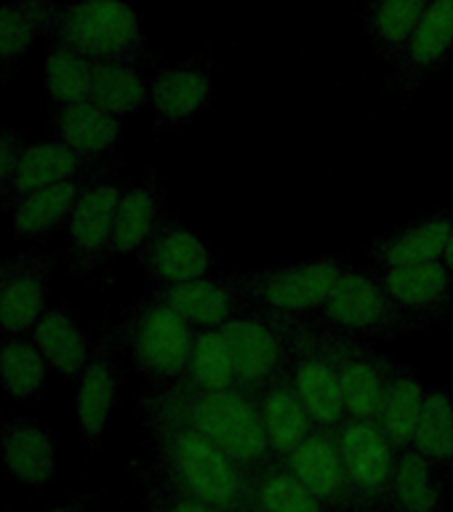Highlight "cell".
Listing matches in <instances>:
<instances>
[{
	"mask_svg": "<svg viewBox=\"0 0 453 512\" xmlns=\"http://www.w3.org/2000/svg\"><path fill=\"white\" fill-rule=\"evenodd\" d=\"M350 270V256L331 254L259 272H230L219 275V280L246 304L288 315H312Z\"/></svg>",
	"mask_w": 453,
	"mask_h": 512,
	"instance_id": "obj_3",
	"label": "cell"
},
{
	"mask_svg": "<svg viewBox=\"0 0 453 512\" xmlns=\"http://www.w3.org/2000/svg\"><path fill=\"white\" fill-rule=\"evenodd\" d=\"M296 315L264 310L246 304L243 310L224 323V334L232 347L238 387L248 395L264 384L291 371V331Z\"/></svg>",
	"mask_w": 453,
	"mask_h": 512,
	"instance_id": "obj_7",
	"label": "cell"
},
{
	"mask_svg": "<svg viewBox=\"0 0 453 512\" xmlns=\"http://www.w3.org/2000/svg\"><path fill=\"white\" fill-rule=\"evenodd\" d=\"M283 462L331 510L352 512L350 491H347V478H344V464L334 427H315Z\"/></svg>",
	"mask_w": 453,
	"mask_h": 512,
	"instance_id": "obj_15",
	"label": "cell"
},
{
	"mask_svg": "<svg viewBox=\"0 0 453 512\" xmlns=\"http://www.w3.org/2000/svg\"><path fill=\"white\" fill-rule=\"evenodd\" d=\"M32 342L46 358L48 366L56 368L70 382H78L91 358V347H88L83 328L78 326L75 315L64 307L46 310L40 315L38 323L32 326Z\"/></svg>",
	"mask_w": 453,
	"mask_h": 512,
	"instance_id": "obj_24",
	"label": "cell"
},
{
	"mask_svg": "<svg viewBox=\"0 0 453 512\" xmlns=\"http://www.w3.org/2000/svg\"><path fill=\"white\" fill-rule=\"evenodd\" d=\"M144 512H160V510H158V507H152V504L144 502Z\"/></svg>",
	"mask_w": 453,
	"mask_h": 512,
	"instance_id": "obj_43",
	"label": "cell"
},
{
	"mask_svg": "<svg viewBox=\"0 0 453 512\" xmlns=\"http://www.w3.org/2000/svg\"><path fill=\"white\" fill-rule=\"evenodd\" d=\"M78 395H75V414H78L80 435L88 446L96 448L102 443V435L110 422L112 403L118 392L120 374L112 363V342L110 336H102L99 344L91 350L83 374L78 382Z\"/></svg>",
	"mask_w": 453,
	"mask_h": 512,
	"instance_id": "obj_18",
	"label": "cell"
},
{
	"mask_svg": "<svg viewBox=\"0 0 453 512\" xmlns=\"http://www.w3.org/2000/svg\"><path fill=\"white\" fill-rule=\"evenodd\" d=\"M139 262L147 270L152 286H166L179 280L206 278L214 264L211 248L200 240V235L184 227L171 216H163L150 240L139 251Z\"/></svg>",
	"mask_w": 453,
	"mask_h": 512,
	"instance_id": "obj_12",
	"label": "cell"
},
{
	"mask_svg": "<svg viewBox=\"0 0 453 512\" xmlns=\"http://www.w3.org/2000/svg\"><path fill=\"white\" fill-rule=\"evenodd\" d=\"M150 99V83H144L136 62H94V83L88 102L115 118H128Z\"/></svg>",
	"mask_w": 453,
	"mask_h": 512,
	"instance_id": "obj_32",
	"label": "cell"
},
{
	"mask_svg": "<svg viewBox=\"0 0 453 512\" xmlns=\"http://www.w3.org/2000/svg\"><path fill=\"white\" fill-rule=\"evenodd\" d=\"M411 446L419 448L432 464H438L446 472V478L453 475V395L440 387L427 390L422 419L414 432Z\"/></svg>",
	"mask_w": 453,
	"mask_h": 512,
	"instance_id": "obj_35",
	"label": "cell"
},
{
	"mask_svg": "<svg viewBox=\"0 0 453 512\" xmlns=\"http://www.w3.org/2000/svg\"><path fill=\"white\" fill-rule=\"evenodd\" d=\"M22 152L24 144L19 142V136L0 131V190L11 187V182H14L16 166H19Z\"/></svg>",
	"mask_w": 453,
	"mask_h": 512,
	"instance_id": "obj_39",
	"label": "cell"
},
{
	"mask_svg": "<svg viewBox=\"0 0 453 512\" xmlns=\"http://www.w3.org/2000/svg\"><path fill=\"white\" fill-rule=\"evenodd\" d=\"M451 227L453 211L443 208V211L422 216V219L403 224L398 230L387 232L379 240H374L371 248H368V256H371L376 270L440 262L443 254H446Z\"/></svg>",
	"mask_w": 453,
	"mask_h": 512,
	"instance_id": "obj_16",
	"label": "cell"
},
{
	"mask_svg": "<svg viewBox=\"0 0 453 512\" xmlns=\"http://www.w3.org/2000/svg\"><path fill=\"white\" fill-rule=\"evenodd\" d=\"M120 195H123V190L115 182H107V179L88 184V187L80 190L78 203L72 208V216L67 224H70L72 246L86 259L88 267L107 259Z\"/></svg>",
	"mask_w": 453,
	"mask_h": 512,
	"instance_id": "obj_20",
	"label": "cell"
},
{
	"mask_svg": "<svg viewBox=\"0 0 453 512\" xmlns=\"http://www.w3.org/2000/svg\"><path fill=\"white\" fill-rule=\"evenodd\" d=\"M424 400H427V387L422 379L411 368L395 363L382 406H379V416H376V424L382 427L395 448L411 446L419 419H422Z\"/></svg>",
	"mask_w": 453,
	"mask_h": 512,
	"instance_id": "obj_29",
	"label": "cell"
},
{
	"mask_svg": "<svg viewBox=\"0 0 453 512\" xmlns=\"http://www.w3.org/2000/svg\"><path fill=\"white\" fill-rule=\"evenodd\" d=\"M376 272L416 331L453 320V272L443 259Z\"/></svg>",
	"mask_w": 453,
	"mask_h": 512,
	"instance_id": "obj_11",
	"label": "cell"
},
{
	"mask_svg": "<svg viewBox=\"0 0 453 512\" xmlns=\"http://www.w3.org/2000/svg\"><path fill=\"white\" fill-rule=\"evenodd\" d=\"M443 262H446V264H448V270L453 272V227H451V238H448L446 254H443Z\"/></svg>",
	"mask_w": 453,
	"mask_h": 512,
	"instance_id": "obj_40",
	"label": "cell"
},
{
	"mask_svg": "<svg viewBox=\"0 0 453 512\" xmlns=\"http://www.w3.org/2000/svg\"><path fill=\"white\" fill-rule=\"evenodd\" d=\"M214 78L206 64L182 62L163 70L150 83L152 123L158 128H176L187 123L208 102Z\"/></svg>",
	"mask_w": 453,
	"mask_h": 512,
	"instance_id": "obj_17",
	"label": "cell"
},
{
	"mask_svg": "<svg viewBox=\"0 0 453 512\" xmlns=\"http://www.w3.org/2000/svg\"><path fill=\"white\" fill-rule=\"evenodd\" d=\"M238 512H262V510H254V507H243V510H238Z\"/></svg>",
	"mask_w": 453,
	"mask_h": 512,
	"instance_id": "obj_44",
	"label": "cell"
},
{
	"mask_svg": "<svg viewBox=\"0 0 453 512\" xmlns=\"http://www.w3.org/2000/svg\"><path fill=\"white\" fill-rule=\"evenodd\" d=\"M80 182H59L40 190L22 192L14 200V227L22 235H43L70 222L72 208L78 203Z\"/></svg>",
	"mask_w": 453,
	"mask_h": 512,
	"instance_id": "obj_33",
	"label": "cell"
},
{
	"mask_svg": "<svg viewBox=\"0 0 453 512\" xmlns=\"http://www.w3.org/2000/svg\"><path fill=\"white\" fill-rule=\"evenodd\" d=\"M446 483V472L419 448H398L392 467V512H443Z\"/></svg>",
	"mask_w": 453,
	"mask_h": 512,
	"instance_id": "obj_22",
	"label": "cell"
},
{
	"mask_svg": "<svg viewBox=\"0 0 453 512\" xmlns=\"http://www.w3.org/2000/svg\"><path fill=\"white\" fill-rule=\"evenodd\" d=\"M430 0H368L363 8V27L368 38L387 59L398 62L414 38Z\"/></svg>",
	"mask_w": 453,
	"mask_h": 512,
	"instance_id": "obj_31",
	"label": "cell"
},
{
	"mask_svg": "<svg viewBox=\"0 0 453 512\" xmlns=\"http://www.w3.org/2000/svg\"><path fill=\"white\" fill-rule=\"evenodd\" d=\"M291 376L318 427L336 430L347 419L328 328L318 326L307 315H296L291 331Z\"/></svg>",
	"mask_w": 453,
	"mask_h": 512,
	"instance_id": "obj_9",
	"label": "cell"
},
{
	"mask_svg": "<svg viewBox=\"0 0 453 512\" xmlns=\"http://www.w3.org/2000/svg\"><path fill=\"white\" fill-rule=\"evenodd\" d=\"M163 192L166 190L155 176L144 184L123 190L107 256H136L142 251L160 219L166 216L163 214Z\"/></svg>",
	"mask_w": 453,
	"mask_h": 512,
	"instance_id": "obj_23",
	"label": "cell"
},
{
	"mask_svg": "<svg viewBox=\"0 0 453 512\" xmlns=\"http://www.w3.org/2000/svg\"><path fill=\"white\" fill-rule=\"evenodd\" d=\"M91 83H94V62H88L86 56H80L64 43L48 48L46 91L51 102L59 107L88 102Z\"/></svg>",
	"mask_w": 453,
	"mask_h": 512,
	"instance_id": "obj_36",
	"label": "cell"
},
{
	"mask_svg": "<svg viewBox=\"0 0 453 512\" xmlns=\"http://www.w3.org/2000/svg\"><path fill=\"white\" fill-rule=\"evenodd\" d=\"M182 384L195 387V390H230V387H238L232 347L227 342L224 328H200V331H195L190 363H187Z\"/></svg>",
	"mask_w": 453,
	"mask_h": 512,
	"instance_id": "obj_34",
	"label": "cell"
},
{
	"mask_svg": "<svg viewBox=\"0 0 453 512\" xmlns=\"http://www.w3.org/2000/svg\"><path fill=\"white\" fill-rule=\"evenodd\" d=\"M251 398H254L256 414H259V424H262L272 459H286L318 427L304 406L302 395L296 390L291 371L264 384L262 390H256Z\"/></svg>",
	"mask_w": 453,
	"mask_h": 512,
	"instance_id": "obj_14",
	"label": "cell"
},
{
	"mask_svg": "<svg viewBox=\"0 0 453 512\" xmlns=\"http://www.w3.org/2000/svg\"><path fill=\"white\" fill-rule=\"evenodd\" d=\"M11 270H14V264H0V291H3V286H6Z\"/></svg>",
	"mask_w": 453,
	"mask_h": 512,
	"instance_id": "obj_41",
	"label": "cell"
},
{
	"mask_svg": "<svg viewBox=\"0 0 453 512\" xmlns=\"http://www.w3.org/2000/svg\"><path fill=\"white\" fill-rule=\"evenodd\" d=\"M248 507L262 512H334L283 459H272L251 472Z\"/></svg>",
	"mask_w": 453,
	"mask_h": 512,
	"instance_id": "obj_26",
	"label": "cell"
},
{
	"mask_svg": "<svg viewBox=\"0 0 453 512\" xmlns=\"http://www.w3.org/2000/svg\"><path fill=\"white\" fill-rule=\"evenodd\" d=\"M307 318L318 326L358 339H398L416 334V326L392 299L376 270L352 267L339 278L326 302Z\"/></svg>",
	"mask_w": 453,
	"mask_h": 512,
	"instance_id": "obj_4",
	"label": "cell"
},
{
	"mask_svg": "<svg viewBox=\"0 0 453 512\" xmlns=\"http://www.w3.org/2000/svg\"><path fill=\"white\" fill-rule=\"evenodd\" d=\"M352 512H392L395 451L382 427L371 419H344L336 427Z\"/></svg>",
	"mask_w": 453,
	"mask_h": 512,
	"instance_id": "obj_8",
	"label": "cell"
},
{
	"mask_svg": "<svg viewBox=\"0 0 453 512\" xmlns=\"http://www.w3.org/2000/svg\"><path fill=\"white\" fill-rule=\"evenodd\" d=\"M328 342H331L336 368H339L347 419L376 422L395 363L358 336L339 334V331L328 328Z\"/></svg>",
	"mask_w": 453,
	"mask_h": 512,
	"instance_id": "obj_10",
	"label": "cell"
},
{
	"mask_svg": "<svg viewBox=\"0 0 453 512\" xmlns=\"http://www.w3.org/2000/svg\"><path fill=\"white\" fill-rule=\"evenodd\" d=\"M144 502L152 504V507H158L160 512H222L216 510V507H211V504L200 502L195 496L184 494L179 488L168 486V483H163L155 472H152L150 480H147V499H144Z\"/></svg>",
	"mask_w": 453,
	"mask_h": 512,
	"instance_id": "obj_38",
	"label": "cell"
},
{
	"mask_svg": "<svg viewBox=\"0 0 453 512\" xmlns=\"http://www.w3.org/2000/svg\"><path fill=\"white\" fill-rule=\"evenodd\" d=\"M0 456L22 486L46 488L56 478L54 438L30 419H11L0 427Z\"/></svg>",
	"mask_w": 453,
	"mask_h": 512,
	"instance_id": "obj_21",
	"label": "cell"
},
{
	"mask_svg": "<svg viewBox=\"0 0 453 512\" xmlns=\"http://www.w3.org/2000/svg\"><path fill=\"white\" fill-rule=\"evenodd\" d=\"M155 443V475L222 512L248 507L251 472L190 427L166 419H144Z\"/></svg>",
	"mask_w": 453,
	"mask_h": 512,
	"instance_id": "obj_2",
	"label": "cell"
},
{
	"mask_svg": "<svg viewBox=\"0 0 453 512\" xmlns=\"http://www.w3.org/2000/svg\"><path fill=\"white\" fill-rule=\"evenodd\" d=\"M144 419H166L190 427L248 472L272 462L254 398L240 387L195 390L187 384H158L142 400Z\"/></svg>",
	"mask_w": 453,
	"mask_h": 512,
	"instance_id": "obj_1",
	"label": "cell"
},
{
	"mask_svg": "<svg viewBox=\"0 0 453 512\" xmlns=\"http://www.w3.org/2000/svg\"><path fill=\"white\" fill-rule=\"evenodd\" d=\"M48 512H83V504H62V507H54Z\"/></svg>",
	"mask_w": 453,
	"mask_h": 512,
	"instance_id": "obj_42",
	"label": "cell"
},
{
	"mask_svg": "<svg viewBox=\"0 0 453 512\" xmlns=\"http://www.w3.org/2000/svg\"><path fill=\"white\" fill-rule=\"evenodd\" d=\"M120 123L123 120L104 112L94 102H80L62 107L54 123V131L59 142L72 147L83 158L96 160L120 144V136H123Z\"/></svg>",
	"mask_w": 453,
	"mask_h": 512,
	"instance_id": "obj_27",
	"label": "cell"
},
{
	"mask_svg": "<svg viewBox=\"0 0 453 512\" xmlns=\"http://www.w3.org/2000/svg\"><path fill=\"white\" fill-rule=\"evenodd\" d=\"M453 56V0H430L414 38L395 62V80L406 96L443 70Z\"/></svg>",
	"mask_w": 453,
	"mask_h": 512,
	"instance_id": "obj_13",
	"label": "cell"
},
{
	"mask_svg": "<svg viewBox=\"0 0 453 512\" xmlns=\"http://www.w3.org/2000/svg\"><path fill=\"white\" fill-rule=\"evenodd\" d=\"M150 296L168 304L195 331L222 328L246 307V302L232 294L219 278H192L166 283V286H152Z\"/></svg>",
	"mask_w": 453,
	"mask_h": 512,
	"instance_id": "obj_19",
	"label": "cell"
},
{
	"mask_svg": "<svg viewBox=\"0 0 453 512\" xmlns=\"http://www.w3.org/2000/svg\"><path fill=\"white\" fill-rule=\"evenodd\" d=\"M46 296V264L32 256L16 262L0 291V331L16 336L35 326L46 312Z\"/></svg>",
	"mask_w": 453,
	"mask_h": 512,
	"instance_id": "obj_25",
	"label": "cell"
},
{
	"mask_svg": "<svg viewBox=\"0 0 453 512\" xmlns=\"http://www.w3.org/2000/svg\"><path fill=\"white\" fill-rule=\"evenodd\" d=\"M46 358L35 342L8 336L0 342V387L14 398H38L46 379Z\"/></svg>",
	"mask_w": 453,
	"mask_h": 512,
	"instance_id": "obj_37",
	"label": "cell"
},
{
	"mask_svg": "<svg viewBox=\"0 0 453 512\" xmlns=\"http://www.w3.org/2000/svg\"><path fill=\"white\" fill-rule=\"evenodd\" d=\"M91 163L94 160L83 158L59 139L32 144V147H24L14 182L8 190L22 195V192L40 190V187H51L59 182H80Z\"/></svg>",
	"mask_w": 453,
	"mask_h": 512,
	"instance_id": "obj_28",
	"label": "cell"
},
{
	"mask_svg": "<svg viewBox=\"0 0 453 512\" xmlns=\"http://www.w3.org/2000/svg\"><path fill=\"white\" fill-rule=\"evenodd\" d=\"M120 336L136 371L155 382V387L182 382L190 363L195 328L184 323L168 304L155 296H144L131 310Z\"/></svg>",
	"mask_w": 453,
	"mask_h": 512,
	"instance_id": "obj_5",
	"label": "cell"
},
{
	"mask_svg": "<svg viewBox=\"0 0 453 512\" xmlns=\"http://www.w3.org/2000/svg\"><path fill=\"white\" fill-rule=\"evenodd\" d=\"M56 38L88 62H136L144 51L139 19L123 0H75L64 6Z\"/></svg>",
	"mask_w": 453,
	"mask_h": 512,
	"instance_id": "obj_6",
	"label": "cell"
},
{
	"mask_svg": "<svg viewBox=\"0 0 453 512\" xmlns=\"http://www.w3.org/2000/svg\"><path fill=\"white\" fill-rule=\"evenodd\" d=\"M62 6L54 0H14L0 6V64L19 62L35 35H56Z\"/></svg>",
	"mask_w": 453,
	"mask_h": 512,
	"instance_id": "obj_30",
	"label": "cell"
}]
</instances>
